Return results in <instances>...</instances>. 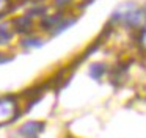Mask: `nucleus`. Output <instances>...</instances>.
Here are the masks:
<instances>
[{
  "label": "nucleus",
  "mask_w": 146,
  "mask_h": 138,
  "mask_svg": "<svg viewBox=\"0 0 146 138\" xmlns=\"http://www.w3.org/2000/svg\"><path fill=\"white\" fill-rule=\"evenodd\" d=\"M14 115H16V104L13 100H0V122L10 121Z\"/></svg>",
  "instance_id": "f257e3e1"
},
{
  "label": "nucleus",
  "mask_w": 146,
  "mask_h": 138,
  "mask_svg": "<svg viewBox=\"0 0 146 138\" xmlns=\"http://www.w3.org/2000/svg\"><path fill=\"white\" fill-rule=\"evenodd\" d=\"M42 130L41 124L36 122H27L22 129H21V135H24L25 138H38V133Z\"/></svg>",
  "instance_id": "f03ea898"
},
{
  "label": "nucleus",
  "mask_w": 146,
  "mask_h": 138,
  "mask_svg": "<svg viewBox=\"0 0 146 138\" xmlns=\"http://www.w3.org/2000/svg\"><path fill=\"white\" fill-rule=\"evenodd\" d=\"M143 42L146 44V30H145V34H143Z\"/></svg>",
  "instance_id": "7ed1b4c3"
}]
</instances>
